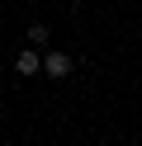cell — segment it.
Segmentation results:
<instances>
[{
  "label": "cell",
  "instance_id": "6da1fadb",
  "mask_svg": "<svg viewBox=\"0 0 142 146\" xmlns=\"http://www.w3.org/2000/svg\"><path fill=\"white\" fill-rule=\"evenodd\" d=\"M71 66H76L71 52H43V76H47V80H66Z\"/></svg>",
  "mask_w": 142,
  "mask_h": 146
},
{
  "label": "cell",
  "instance_id": "7a4b0ae2",
  "mask_svg": "<svg viewBox=\"0 0 142 146\" xmlns=\"http://www.w3.org/2000/svg\"><path fill=\"white\" fill-rule=\"evenodd\" d=\"M14 71H19V76H43V52H38V47H24L14 57Z\"/></svg>",
  "mask_w": 142,
  "mask_h": 146
},
{
  "label": "cell",
  "instance_id": "3957f363",
  "mask_svg": "<svg viewBox=\"0 0 142 146\" xmlns=\"http://www.w3.org/2000/svg\"><path fill=\"white\" fill-rule=\"evenodd\" d=\"M28 47H38V52H47V42H52V29H47V24H28Z\"/></svg>",
  "mask_w": 142,
  "mask_h": 146
}]
</instances>
